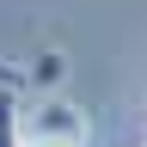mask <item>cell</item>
Returning a JSON list of instances; mask_svg holds the SVG:
<instances>
[{"mask_svg": "<svg viewBox=\"0 0 147 147\" xmlns=\"http://www.w3.org/2000/svg\"><path fill=\"white\" fill-rule=\"evenodd\" d=\"M25 86H31V74H25V67H12V61H0V92H12V98H18Z\"/></svg>", "mask_w": 147, "mask_h": 147, "instance_id": "obj_3", "label": "cell"}, {"mask_svg": "<svg viewBox=\"0 0 147 147\" xmlns=\"http://www.w3.org/2000/svg\"><path fill=\"white\" fill-rule=\"evenodd\" d=\"M18 147H86L80 110L43 104V110H31V117H18Z\"/></svg>", "mask_w": 147, "mask_h": 147, "instance_id": "obj_1", "label": "cell"}, {"mask_svg": "<svg viewBox=\"0 0 147 147\" xmlns=\"http://www.w3.org/2000/svg\"><path fill=\"white\" fill-rule=\"evenodd\" d=\"M0 147H18V98L0 92Z\"/></svg>", "mask_w": 147, "mask_h": 147, "instance_id": "obj_2", "label": "cell"}]
</instances>
